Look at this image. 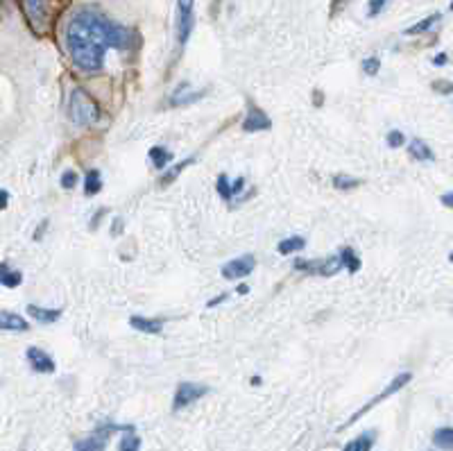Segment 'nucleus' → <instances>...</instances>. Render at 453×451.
Here are the masks:
<instances>
[{
    "mask_svg": "<svg viewBox=\"0 0 453 451\" xmlns=\"http://www.w3.org/2000/svg\"><path fill=\"white\" fill-rule=\"evenodd\" d=\"M440 14H431L428 18H424V21H420V23H415V26H410L408 30H406V34H424V32H428V30H433L435 28V23H440Z\"/></svg>",
    "mask_w": 453,
    "mask_h": 451,
    "instance_id": "nucleus-21",
    "label": "nucleus"
},
{
    "mask_svg": "<svg viewBox=\"0 0 453 451\" xmlns=\"http://www.w3.org/2000/svg\"><path fill=\"white\" fill-rule=\"evenodd\" d=\"M379 68H381V60H379V57H367V60L363 62V71L367 75H376Z\"/></svg>",
    "mask_w": 453,
    "mask_h": 451,
    "instance_id": "nucleus-29",
    "label": "nucleus"
},
{
    "mask_svg": "<svg viewBox=\"0 0 453 451\" xmlns=\"http://www.w3.org/2000/svg\"><path fill=\"white\" fill-rule=\"evenodd\" d=\"M75 186H77V172L66 170L64 175H62V189L64 191H73Z\"/></svg>",
    "mask_w": 453,
    "mask_h": 451,
    "instance_id": "nucleus-28",
    "label": "nucleus"
},
{
    "mask_svg": "<svg viewBox=\"0 0 453 451\" xmlns=\"http://www.w3.org/2000/svg\"><path fill=\"white\" fill-rule=\"evenodd\" d=\"M7 204H9V193L5 189H0V211L7 209Z\"/></svg>",
    "mask_w": 453,
    "mask_h": 451,
    "instance_id": "nucleus-33",
    "label": "nucleus"
},
{
    "mask_svg": "<svg viewBox=\"0 0 453 451\" xmlns=\"http://www.w3.org/2000/svg\"><path fill=\"white\" fill-rule=\"evenodd\" d=\"M216 189H218L220 198H223V200H227V202L231 200V184H229V177H227V175H220V177H218Z\"/></svg>",
    "mask_w": 453,
    "mask_h": 451,
    "instance_id": "nucleus-26",
    "label": "nucleus"
},
{
    "mask_svg": "<svg viewBox=\"0 0 453 451\" xmlns=\"http://www.w3.org/2000/svg\"><path fill=\"white\" fill-rule=\"evenodd\" d=\"M242 189H245V179H242V177H238L234 184H231V198H234V195H238Z\"/></svg>",
    "mask_w": 453,
    "mask_h": 451,
    "instance_id": "nucleus-32",
    "label": "nucleus"
},
{
    "mask_svg": "<svg viewBox=\"0 0 453 451\" xmlns=\"http://www.w3.org/2000/svg\"><path fill=\"white\" fill-rule=\"evenodd\" d=\"M132 429H134V426H130V424H113V422L100 424L91 435L75 440L73 449L75 451H107L109 438L113 433H125V431H132Z\"/></svg>",
    "mask_w": 453,
    "mask_h": 451,
    "instance_id": "nucleus-3",
    "label": "nucleus"
},
{
    "mask_svg": "<svg viewBox=\"0 0 453 451\" xmlns=\"http://www.w3.org/2000/svg\"><path fill=\"white\" fill-rule=\"evenodd\" d=\"M447 62H449V57H447L444 52H440V55L435 57V60H433V64H435V66H444Z\"/></svg>",
    "mask_w": 453,
    "mask_h": 451,
    "instance_id": "nucleus-34",
    "label": "nucleus"
},
{
    "mask_svg": "<svg viewBox=\"0 0 453 451\" xmlns=\"http://www.w3.org/2000/svg\"><path fill=\"white\" fill-rule=\"evenodd\" d=\"M374 442H376V431H365L358 438H354V440L347 442L342 451H371Z\"/></svg>",
    "mask_w": 453,
    "mask_h": 451,
    "instance_id": "nucleus-14",
    "label": "nucleus"
},
{
    "mask_svg": "<svg viewBox=\"0 0 453 451\" xmlns=\"http://www.w3.org/2000/svg\"><path fill=\"white\" fill-rule=\"evenodd\" d=\"M254 265H257V261H254L252 254H245V257H238L234 261H229L223 265V277L229 282H238L242 279V277H247L254 272Z\"/></svg>",
    "mask_w": 453,
    "mask_h": 451,
    "instance_id": "nucleus-8",
    "label": "nucleus"
},
{
    "mask_svg": "<svg viewBox=\"0 0 453 451\" xmlns=\"http://www.w3.org/2000/svg\"><path fill=\"white\" fill-rule=\"evenodd\" d=\"M406 143V136H403V132H399V130H392L390 134H388V145L390 147H401Z\"/></svg>",
    "mask_w": 453,
    "mask_h": 451,
    "instance_id": "nucleus-30",
    "label": "nucleus"
},
{
    "mask_svg": "<svg viewBox=\"0 0 453 451\" xmlns=\"http://www.w3.org/2000/svg\"><path fill=\"white\" fill-rule=\"evenodd\" d=\"M227 297H229V295H220V297H213L211 302H208V308H213V306H218L220 302H225Z\"/></svg>",
    "mask_w": 453,
    "mask_h": 451,
    "instance_id": "nucleus-35",
    "label": "nucleus"
},
{
    "mask_svg": "<svg viewBox=\"0 0 453 451\" xmlns=\"http://www.w3.org/2000/svg\"><path fill=\"white\" fill-rule=\"evenodd\" d=\"M68 113H71V121L75 125L89 127V125H96L100 121V105L84 87H75V91L71 94Z\"/></svg>",
    "mask_w": 453,
    "mask_h": 451,
    "instance_id": "nucleus-2",
    "label": "nucleus"
},
{
    "mask_svg": "<svg viewBox=\"0 0 453 451\" xmlns=\"http://www.w3.org/2000/svg\"><path fill=\"white\" fill-rule=\"evenodd\" d=\"M306 247V240L301 238V236H290L286 240L279 243V254H293V252H299V250H304Z\"/></svg>",
    "mask_w": 453,
    "mask_h": 451,
    "instance_id": "nucleus-20",
    "label": "nucleus"
},
{
    "mask_svg": "<svg viewBox=\"0 0 453 451\" xmlns=\"http://www.w3.org/2000/svg\"><path fill=\"white\" fill-rule=\"evenodd\" d=\"M102 189V177H100V170H89V175L84 179V193L86 195H96Z\"/></svg>",
    "mask_w": 453,
    "mask_h": 451,
    "instance_id": "nucleus-23",
    "label": "nucleus"
},
{
    "mask_svg": "<svg viewBox=\"0 0 453 451\" xmlns=\"http://www.w3.org/2000/svg\"><path fill=\"white\" fill-rule=\"evenodd\" d=\"M28 361H30V367L34 369V372H39V374H52L57 369L52 356L48 352L39 350V347H30V350H28Z\"/></svg>",
    "mask_w": 453,
    "mask_h": 451,
    "instance_id": "nucleus-10",
    "label": "nucleus"
},
{
    "mask_svg": "<svg viewBox=\"0 0 453 451\" xmlns=\"http://www.w3.org/2000/svg\"><path fill=\"white\" fill-rule=\"evenodd\" d=\"M186 87V84H184ZM184 87H179V91L175 96H172V105H186V102H193V100H200L204 96V91H195V94H184Z\"/></svg>",
    "mask_w": 453,
    "mask_h": 451,
    "instance_id": "nucleus-25",
    "label": "nucleus"
},
{
    "mask_svg": "<svg viewBox=\"0 0 453 451\" xmlns=\"http://www.w3.org/2000/svg\"><path fill=\"white\" fill-rule=\"evenodd\" d=\"M150 161H152V166L157 168V170H161V168H166L170 161H172V152H168L166 147H152L150 150Z\"/></svg>",
    "mask_w": 453,
    "mask_h": 451,
    "instance_id": "nucleus-19",
    "label": "nucleus"
},
{
    "mask_svg": "<svg viewBox=\"0 0 453 451\" xmlns=\"http://www.w3.org/2000/svg\"><path fill=\"white\" fill-rule=\"evenodd\" d=\"M442 202H444L447 206H451V193H447V195H444V198H442Z\"/></svg>",
    "mask_w": 453,
    "mask_h": 451,
    "instance_id": "nucleus-36",
    "label": "nucleus"
},
{
    "mask_svg": "<svg viewBox=\"0 0 453 451\" xmlns=\"http://www.w3.org/2000/svg\"><path fill=\"white\" fill-rule=\"evenodd\" d=\"M208 392L206 386L202 384H193V381H184V384L177 386V392H175V399H172V411H184L193 406V403L197 399H202L204 395Z\"/></svg>",
    "mask_w": 453,
    "mask_h": 451,
    "instance_id": "nucleus-6",
    "label": "nucleus"
},
{
    "mask_svg": "<svg viewBox=\"0 0 453 451\" xmlns=\"http://www.w3.org/2000/svg\"><path fill=\"white\" fill-rule=\"evenodd\" d=\"M130 325L141 331V333H150V336H157V333L164 331V320L159 318H143V316H132Z\"/></svg>",
    "mask_w": 453,
    "mask_h": 451,
    "instance_id": "nucleus-11",
    "label": "nucleus"
},
{
    "mask_svg": "<svg viewBox=\"0 0 453 451\" xmlns=\"http://www.w3.org/2000/svg\"><path fill=\"white\" fill-rule=\"evenodd\" d=\"M408 152H410V157L420 159V161H433V159H435L433 150L428 147V145L422 141V138H413L410 145H408Z\"/></svg>",
    "mask_w": 453,
    "mask_h": 451,
    "instance_id": "nucleus-16",
    "label": "nucleus"
},
{
    "mask_svg": "<svg viewBox=\"0 0 453 451\" xmlns=\"http://www.w3.org/2000/svg\"><path fill=\"white\" fill-rule=\"evenodd\" d=\"M410 381H413V374H410V372H401V374H397V377H394V379L390 381V384H388V388H386V390H383V392H379V395H376L374 399H369V401L365 403V406H361V408H358V411L352 415V418L347 420V424H342V429H347V426L356 424L358 420L363 418V415H367L371 408H374V406H379L381 401H386L388 397H392V395H397V392H401L406 386L410 384Z\"/></svg>",
    "mask_w": 453,
    "mask_h": 451,
    "instance_id": "nucleus-4",
    "label": "nucleus"
},
{
    "mask_svg": "<svg viewBox=\"0 0 453 451\" xmlns=\"http://www.w3.org/2000/svg\"><path fill=\"white\" fill-rule=\"evenodd\" d=\"M118 451H141V438H138L132 431H125V435L121 438V442H118Z\"/></svg>",
    "mask_w": 453,
    "mask_h": 451,
    "instance_id": "nucleus-22",
    "label": "nucleus"
},
{
    "mask_svg": "<svg viewBox=\"0 0 453 451\" xmlns=\"http://www.w3.org/2000/svg\"><path fill=\"white\" fill-rule=\"evenodd\" d=\"M193 161H195V159L191 157L189 161H184V164H177L175 168H172V170L168 172V177H164V179H161V186H168V184H170L172 179H177V177H179V172H181L186 166H189V164H193Z\"/></svg>",
    "mask_w": 453,
    "mask_h": 451,
    "instance_id": "nucleus-27",
    "label": "nucleus"
},
{
    "mask_svg": "<svg viewBox=\"0 0 453 451\" xmlns=\"http://www.w3.org/2000/svg\"><path fill=\"white\" fill-rule=\"evenodd\" d=\"M433 445L442 451H451V447H453V429L451 426H442V429H437L433 433Z\"/></svg>",
    "mask_w": 453,
    "mask_h": 451,
    "instance_id": "nucleus-17",
    "label": "nucleus"
},
{
    "mask_svg": "<svg viewBox=\"0 0 453 451\" xmlns=\"http://www.w3.org/2000/svg\"><path fill=\"white\" fill-rule=\"evenodd\" d=\"M23 282V274L21 270H14V268H9V263H0V286H5V288H16L21 286Z\"/></svg>",
    "mask_w": 453,
    "mask_h": 451,
    "instance_id": "nucleus-15",
    "label": "nucleus"
},
{
    "mask_svg": "<svg viewBox=\"0 0 453 451\" xmlns=\"http://www.w3.org/2000/svg\"><path fill=\"white\" fill-rule=\"evenodd\" d=\"M0 329H5V331H28L30 325H28V320H23L21 316L9 313V311L0 308Z\"/></svg>",
    "mask_w": 453,
    "mask_h": 451,
    "instance_id": "nucleus-13",
    "label": "nucleus"
},
{
    "mask_svg": "<svg viewBox=\"0 0 453 451\" xmlns=\"http://www.w3.org/2000/svg\"><path fill=\"white\" fill-rule=\"evenodd\" d=\"M28 316L39 320L41 325H52V322H57L62 318V311L60 308H43V306H37V304H30L28 306Z\"/></svg>",
    "mask_w": 453,
    "mask_h": 451,
    "instance_id": "nucleus-12",
    "label": "nucleus"
},
{
    "mask_svg": "<svg viewBox=\"0 0 453 451\" xmlns=\"http://www.w3.org/2000/svg\"><path fill=\"white\" fill-rule=\"evenodd\" d=\"M195 26V0H177V41L186 45Z\"/></svg>",
    "mask_w": 453,
    "mask_h": 451,
    "instance_id": "nucleus-5",
    "label": "nucleus"
},
{
    "mask_svg": "<svg viewBox=\"0 0 453 451\" xmlns=\"http://www.w3.org/2000/svg\"><path fill=\"white\" fill-rule=\"evenodd\" d=\"M388 5V0H369V16H376Z\"/></svg>",
    "mask_w": 453,
    "mask_h": 451,
    "instance_id": "nucleus-31",
    "label": "nucleus"
},
{
    "mask_svg": "<svg viewBox=\"0 0 453 451\" xmlns=\"http://www.w3.org/2000/svg\"><path fill=\"white\" fill-rule=\"evenodd\" d=\"M132 34L127 28L109 21L98 9H79L68 21L66 48L73 64L84 73H96L104 66L109 48H130Z\"/></svg>",
    "mask_w": 453,
    "mask_h": 451,
    "instance_id": "nucleus-1",
    "label": "nucleus"
},
{
    "mask_svg": "<svg viewBox=\"0 0 453 451\" xmlns=\"http://www.w3.org/2000/svg\"><path fill=\"white\" fill-rule=\"evenodd\" d=\"M361 184H363L361 179H354L349 175H335L333 177V186L338 191H354V189L361 186Z\"/></svg>",
    "mask_w": 453,
    "mask_h": 451,
    "instance_id": "nucleus-24",
    "label": "nucleus"
},
{
    "mask_svg": "<svg viewBox=\"0 0 453 451\" xmlns=\"http://www.w3.org/2000/svg\"><path fill=\"white\" fill-rule=\"evenodd\" d=\"M338 259H340L342 268H349V272H358V270H361V259L356 257V252L352 247H342L338 252Z\"/></svg>",
    "mask_w": 453,
    "mask_h": 451,
    "instance_id": "nucleus-18",
    "label": "nucleus"
},
{
    "mask_svg": "<svg viewBox=\"0 0 453 451\" xmlns=\"http://www.w3.org/2000/svg\"><path fill=\"white\" fill-rule=\"evenodd\" d=\"M26 18L34 30H43L48 23V0H21Z\"/></svg>",
    "mask_w": 453,
    "mask_h": 451,
    "instance_id": "nucleus-7",
    "label": "nucleus"
},
{
    "mask_svg": "<svg viewBox=\"0 0 453 451\" xmlns=\"http://www.w3.org/2000/svg\"><path fill=\"white\" fill-rule=\"evenodd\" d=\"M270 127H272V121L268 118V113H265L261 107L254 105V102H250L242 130L245 132H265V130H270Z\"/></svg>",
    "mask_w": 453,
    "mask_h": 451,
    "instance_id": "nucleus-9",
    "label": "nucleus"
}]
</instances>
